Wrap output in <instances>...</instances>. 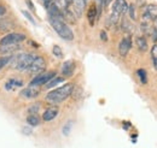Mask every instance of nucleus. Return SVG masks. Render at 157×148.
<instances>
[{
	"instance_id": "nucleus-9",
	"label": "nucleus",
	"mask_w": 157,
	"mask_h": 148,
	"mask_svg": "<svg viewBox=\"0 0 157 148\" xmlns=\"http://www.w3.org/2000/svg\"><path fill=\"white\" fill-rule=\"evenodd\" d=\"M75 68H76V65H75L74 60H67L62 65V74L65 77H69V76H71V75L74 74Z\"/></svg>"
},
{
	"instance_id": "nucleus-11",
	"label": "nucleus",
	"mask_w": 157,
	"mask_h": 148,
	"mask_svg": "<svg viewBox=\"0 0 157 148\" xmlns=\"http://www.w3.org/2000/svg\"><path fill=\"white\" fill-rule=\"evenodd\" d=\"M58 112H59V109L57 106H51V107L46 109V111L44 112L42 119H44L45 122H50V120H52V119H55V118L57 117Z\"/></svg>"
},
{
	"instance_id": "nucleus-20",
	"label": "nucleus",
	"mask_w": 157,
	"mask_h": 148,
	"mask_svg": "<svg viewBox=\"0 0 157 148\" xmlns=\"http://www.w3.org/2000/svg\"><path fill=\"white\" fill-rule=\"evenodd\" d=\"M151 57H152V63H154V66L157 70V45H154L152 50H151Z\"/></svg>"
},
{
	"instance_id": "nucleus-19",
	"label": "nucleus",
	"mask_w": 157,
	"mask_h": 148,
	"mask_svg": "<svg viewBox=\"0 0 157 148\" xmlns=\"http://www.w3.org/2000/svg\"><path fill=\"white\" fill-rule=\"evenodd\" d=\"M63 81H64L63 77H55V78H52V80L46 84V87H47V88H52V87L57 86V84H59V83H62Z\"/></svg>"
},
{
	"instance_id": "nucleus-27",
	"label": "nucleus",
	"mask_w": 157,
	"mask_h": 148,
	"mask_svg": "<svg viewBox=\"0 0 157 148\" xmlns=\"http://www.w3.org/2000/svg\"><path fill=\"white\" fill-rule=\"evenodd\" d=\"M100 39L104 41V42H106L108 41V36H106V33L103 30V31H100Z\"/></svg>"
},
{
	"instance_id": "nucleus-21",
	"label": "nucleus",
	"mask_w": 157,
	"mask_h": 148,
	"mask_svg": "<svg viewBox=\"0 0 157 148\" xmlns=\"http://www.w3.org/2000/svg\"><path fill=\"white\" fill-rule=\"evenodd\" d=\"M138 76H139V78H140V82L141 83H146L147 82V77H146V71L144 70V69H140V70H138Z\"/></svg>"
},
{
	"instance_id": "nucleus-31",
	"label": "nucleus",
	"mask_w": 157,
	"mask_h": 148,
	"mask_svg": "<svg viewBox=\"0 0 157 148\" xmlns=\"http://www.w3.org/2000/svg\"><path fill=\"white\" fill-rule=\"evenodd\" d=\"M154 28H155V29L157 30V18L155 19V23H154Z\"/></svg>"
},
{
	"instance_id": "nucleus-30",
	"label": "nucleus",
	"mask_w": 157,
	"mask_h": 148,
	"mask_svg": "<svg viewBox=\"0 0 157 148\" xmlns=\"http://www.w3.org/2000/svg\"><path fill=\"white\" fill-rule=\"evenodd\" d=\"M5 12H6V9H5L4 6H1V5H0V16L5 15Z\"/></svg>"
},
{
	"instance_id": "nucleus-2",
	"label": "nucleus",
	"mask_w": 157,
	"mask_h": 148,
	"mask_svg": "<svg viewBox=\"0 0 157 148\" xmlns=\"http://www.w3.org/2000/svg\"><path fill=\"white\" fill-rule=\"evenodd\" d=\"M50 23L52 25V28L56 30V33L59 36L67 41H71L74 39L73 30L68 27V24L64 22L63 18H57V17H50Z\"/></svg>"
},
{
	"instance_id": "nucleus-14",
	"label": "nucleus",
	"mask_w": 157,
	"mask_h": 148,
	"mask_svg": "<svg viewBox=\"0 0 157 148\" xmlns=\"http://www.w3.org/2000/svg\"><path fill=\"white\" fill-rule=\"evenodd\" d=\"M97 15H98L97 13V6H96V4H92L88 7V11H87V18H88V22H90L91 25H94Z\"/></svg>"
},
{
	"instance_id": "nucleus-22",
	"label": "nucleus",
	"mask_w": 157,
	"mask_h": 148,
	"mask_svg": "<svg viewBox=\"0 0 157 148\" xmlns=\"http://www.w3.org/2000/svg\"><path fill=\"white\" fill-rule=\"evenodd\" d=\"M11 59H12V57H9V56L1 57V58H0V70H1L4 66H6V65L10 63Z\"/></svg>"
},
{
	"instance_id": "nucleus-29",
	"label": "nucleus",
	"mask_w": 157,
	"mask_h": 148,
	"mask_svg": "<svg viewBox=\"0 0 157 148\" xmlns=\"http://www.w3.org/2000/svg\"><path fill=\"white\" fill-rule=\"evenodd\" d=\"M42 1H44V4H45V7H46V9H47V7L53 2L52 0H42Z\"/></svg>"
},
{
	"instance_id": "nucleus-17",
	"label": "nucleus",
	"mask_w": 157,
	"mask_h": 148,
	"mask_svg": "<svg viewBox=\"0 0 157 148\" xmlns=\"http://www.w3.org/2000/svg\"><path fill=\"white\" fill-rule=\"evenodd\" d=\"M137 46L140 52H146L147 51V42L144 37H137Z\"/></svg>"
},
{
	"instance_id": "nucleus-8",
	"label": "nucleus",
	"mask_w": 157,
	"mask_h": 148,
	"mask_svg": "<svg viewBox=\"0 0 157 148\" xmlns=\"http://www.w3.org/2000/svg\"><path fill=\"white\" fill-rule=\"evenodd\" d=\"M131 47H132V39H131V36L123 37L121 40L120 45H118V52H120V54L122 57L127 56V53L129 52Z\"/></svg>"
},
{
	"instance_id": "nucleus-5",
	"label": "nucleus",
	"mask_w": 157,
	"mask_h": 148,
	"mask_svg": "<svg viewBox=\"0 0 157 148\" xmlns=\"http://www.w3.org/2000/svg\"><path fill=\"white\" fill-rule=\"evenodd\" d=\"M55 77H56V71H44L33 78V81L30 82V86L32 87H39V86H44V84L46 86Z\"/></svg>"
},
{
	"instance_id": "nucleus-15",
	"label": "nucleus",
	"mask_w": 157,
	"mask_h": 148,
	"mask_svg": "<svg viewBox=\"0 0 157 148\" xmlns=\"http://www.w3.org/2000/svg\"><path fill=\"white\" fill-rule=\"evenodd\" d=\"M145 17H147V18L150 19L157 18V5H155V4L147 5L146 11H145Z\"/></svg>"
},
{
	"instance_id": "nucleus-26",
	"label": "nucleus",
	"mask_w": 157,
	"mask_h": 148,
	"mask_svg": "<svg viewBox=\"0 0 157 148\" xmlns=\"http://www.w3.org/2000/svg\"><path fill=\"white\" fill-rule=\"evenodd\" d=\"M22 13H23V15H24V16H25L27 18L29 19V20H30L32 23H35V20H34V18H33V17L30 16V13H29L28 11H25V10H24V11H22Z\"/></svg>"
},
{
	"instance_id": "nucleus-24",
	"label": "nucleus",
	"mask_w": 157,
	"mask_h": 148,
	"mask_svg": "<svg viewBox=\"0 0 157 148\" xmlns=\"http://www.w3.org/2000/svg\"><path fill=\"white\" fill-rule=\"evenodd\" d=\"M39 109H40V105H38V104H34L33 106H30V107H29V110H28V111H29V113H30V114H36V113H38V111H39Z\"/></svg>"
},
{
	"instance_id": "nucleus-13",
	"label": "nucleus",
	"mask_w": 157,
	"mask_h": 148,
	"mask_svg": "<svg viewBox=\"0 0 157 148\" xmlns=\"http://www.w3.org/2000/svg\"><path fill=\"white\" fill-rule=\"evenodd\" d=\"M20 87H23V81L17 80V78H11L5 83V88L9 92H11V91H13L16 88H20Z\"/></svg>"
},
{
	"instance_id": "nucleus-1",
	"label": "nucleus",
	"mask_w": 157,
	"mask_h": 148,
	"mask_svg": "<svg viewBox=\"0 0 157 148\" xmlns=\"http://www.w3.org/2000/svg\"><path fill=\"white\" fill-rule=\"evenodd\" d=\"M73 92H74V84L67 83V84L48 93L46 95V101L50 104H59V102L64 101L67 98H69Z\"/></svg>"
},
{
	"instance_id": "nucleus-10",
	"label": "nucleus",
	"mask_w": 157,
	"mask_h": 148,
	"mask_svg": "<svg viewBox=\"0 0 157 148\" xmlns=\"http://www.w3.org/2000/svg\"><path fill=\"white\" fill-rule=\"evenodd\" d=\"M85 5H86V0H73V6L70 7V10L74 12V15L76 16V18H78L85 9Z\"/></svg>"
},
{
	"instance_id": "nucleus-3",
	"label": "nucleus",
	"mask_w": 157,
	"mask_h": 148,
	"mask_svg": "<svg viewBox=\"0 0 157 148\" xmlns=\"http://www.w3.org/2000/svg\"><path fill=\"white\" fill-rule=\"evenodd\" d=\"M36 56L30 54V53H21L15 58H12V60H15V69L20 70V71H25L30 68V65L33 64V61L35 60Z\"/></svg>"
},
{
	"instance_id": "nucleus-18",
	"label": "nucleus",
	"mask_w": 157,
	"mask_h": 148,
	"mask_svg": "<svg viewBox=\"0 0 157 148\" xmlns=\"http://www.w3.org/2000/svg\"><path fill=\"white\" fill-rule=\"evenodd\" d=\"M27 123L32 127H35V125H39L40 124V118L36 114H29V117L27 118Z\"/></svg>"
},
{
	"instance_id": "nucleus-23",
	"label": "nucleus",
	"mask_w": 157,
	"mask_h": 148,
	"mask_svg": "<svg viewBox=\"0 0 157 148\" xmlns=\"http://www.w3.org/2000/svg\"><path fill=\"white\" fill-rule=\"evenodd\" d=\"M52 52H53V54H55V56L58 57V58H62V57H63L62 50H60V47H59V46H53V50H52Z\"/></svg>"
},
{
	"instance_id": "nucleus-7",
	"label": "nucleus",
	"mask_w": 157,
	"mask_h": 148,
	"mask_svg": "<svg viewBox=\"0 0 157 148\" xmlns=\"http://www.w3.org/2000/svg\"><path fill=\"white\" fill-rule=\"evenodd\" d=\"M46 68V63H45V59L42 57H36L35 60L33 61V64L30 65V68L28 69V72L29 74H41L44 72Z\"/></svg>"
},
{
	"instance_id": "nucleus-16",
	"label": "nucleus",
	"mask_w": 157,
	"mask_h": 148,
	"mask_svg": "<svg viewBox=\"0 0 157 148\" xmlns=\"http://www.w3.org/2000/svg\"><path fill=\"white\" fill-rule=\"evenodd\" d=\"M20 48V45H6V46H0V53H11L15 52Z\"/></svg>"
},
{
	"instance_id": "nucleus-28",
	"label": "nucleus",
	"mask_w": 157,
	"mask_h": 148,
	"mask_svg": "<svg viewBox=\"0 0 157 148\" xmlns=\"http://www.w3.org/2000/svg\"><path fill=\"white\" fill-rule=\"evenodd\" d=\"M25 2H27V5L29 6V9L34 11V5H33V2H32V0H25Z\"/></svg>"
},
{
	"instance_id": "nucleus-12",
	"label": "nucleus",
	"mask_w": 157,
	"mask_h": 148,
	"mask_svg": "<svg viewBox=\"0 0 157 148\" xmlns=\"http://www.w3.org/2000/svg\"><path fill=\"white\" fill-rule=\"evenodd\" d=\"M40 94V91L38 88H35V87H28V88H25V89H23L22 92H21V95L22 96H24V98H27V99H34V98H36L38 95Z\"/></svg>"
},
{
	"instance_id": "nucleus-25",
	"label": "nucleus",
	"mask_w": 157,
	"mask_h": 148,
	"mask_svg": "<svg viewBox=\"0 0 157 148\" xmlns=\"http://www.w3.org/2000/svg\"><path fill=\"white\" fill-rule=\"evenodd\" d=\"M128 11H129V16H131V18L136 19V10H134V6H133V5L128 6Z\"/></svg>"
},
{
	"instance_id": "nucleus-4",
	"label": "nucleus",
	"mask_w": 157,
	"mask_h": 148,
	"mask_svg": "<svg viewBox=\"0 0 157 148\" xmlns=\"http://www.w3.org/2000/svg\"><path fill=\"white\" fill-rule=\"evenodd\" d=\"M127 10H128V4L126 0H115L113 5V13L110 16V23L111 24L117 23L121 15L126 13Z\"/></svg>"
},
{
	"instance_id": "nucleus-6",
	"label": "nucleus",
	"mask_w": 157,
	"mask_h": 148,
	"mask_svg": "<svg viewBox=\"0 0 157 148\" xmlns=\"http://www.w3.org/2000/svg\"><path fill=\"white\" fill-rule=\"evenodd\" d=\"M25 40V35L22 33H10L0 40V46L6 45H20Z\"/></svg>"
}]
</instances>
